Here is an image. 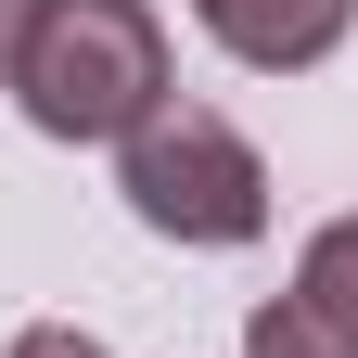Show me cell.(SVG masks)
<instances>
[{
  "label": "cell",
  "mask_w": 358,
  "mask_h": 358,
  "mask_svg": "<svg viewBox=\"0 0 358 358\" xmlns=\"http://www.w3.org/2000/svg\"><path fill=\"white\" fill-rule=\"evenodd\" d=\"M115 192H128V217L166 231V243H256V231H268V154H256L217 103H179V90L115 141Z\"/></svg>",
  "instance_id": "obj_2"
},
{
  "label": "cell",
  "mask_w": 358,
  "mask_h": 358,
  "mask_svg": "<svg viewBox=\"0 0 358 358\" xmlns=\"http://www.w3.org/2000/svg\"><path fill=\"white\" fill-rule=\"evenodd\" d=\"M0 358H115V345H103V333H77V320H38V333H13Z\"/></svg>",
  "instance_id": "obj_6"
},
{
  "label": "cell",
  "mask_w": 358,
  "mask_h": 358,
  "mask_svg": "<svg viewBox=\"0 0 358 358\" xmlns=\"http://www.w3.org/2000/svg\"><path fill=\"white\" fill-rule=\"evenodd\" d=\"M294 294H307V307H333V320L358 333V217H320V231H307V256H294Z\"/></svg>",
  "instance_id": "obj_5"
},
{
  "label": "cell",
  "mask_w": 358,
  "mask_h": 358,
  "mask_svg": "<svg viewBox=\"0 0 358 358\" xmlns=\"http://www.w3.org/2000/svg\"><path fill=\"white\" fill-rule=\"evenodd\" d=\"M243 358H358V333L333 320V307H307V294H268L243 320Z\"/></svg>",
  "instance_id": "obj_4"
},
{
  "label": "cell",
  "mask_w": 358,
  "mask_h": 358,
  "mask_svg": "<svg viewBox=\"0 0 358 358\" xmlns=\"http://www.w3.org/2000/svg\"><path fill=\"white\" fill-rule=\"evenodd\" d=\"M192 26H205L231 64H256V77H307V64L345 52L358 0H192Z\"/></svg>",
  "instance_id": "obj_3"
},
{
  "label": "cell",
  "mask_w": 358,
  "mask_h": 358,
  "mask_svg": "<svg viewBox=\"0 0 358 358\" xmlns=\"http://www.w3.org/2000/svg\"><path fill=\"white\" fill-rule=\"evenodd\" d=\"M13 103L38 141H128L166 103V13L154 0H38L13 52Z\"/></svg>",
  "instance_id": "obj_1"
},
{
  "label": "cell",
  "mask_w": 358,
  "mask_h": 358,
  "mask_svg": "<svg viewBox=\"0 0 358 358\" xmlns=\"http://www.w3.org/2000/svg\"><path fill=\"white\" fill-rule=\"evenodd\" d=\"M26 26H38V0H0V90H13V52H26Z\"/></svg>",
  "instance_id": "obj_7"
}]
</instances>
